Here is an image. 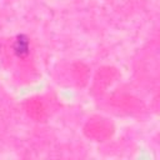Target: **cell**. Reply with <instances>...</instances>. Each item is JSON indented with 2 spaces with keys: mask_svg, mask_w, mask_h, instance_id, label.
I'll return each instance as SVG.
<instances>
[{
  "mask_svg": "<svg viewBox=\"0 0 160 160\" xmlns=\"http://www.w3.org/2000/svg\"><path fill=\"white\" fill-rule=\"evenodd\" d=\"M16 51L19 52V54H21V52H26L28 51V42L25 41V40H18L16 41Z\"/></svg>",
  "mask_w": 160,
  "mask_h": 160,
  "instance_id": "cell-1",
  "label": "cell"
}]
</instances>
